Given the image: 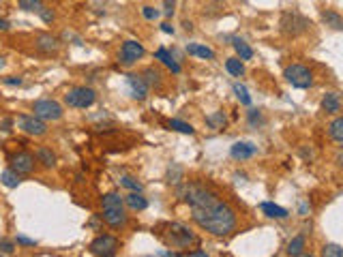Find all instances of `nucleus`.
I'll return each instance as SVG.
<instances>
[{"instance_id": "c9c22d12", "label": "nucleus", "mask_w": 343, "mask_h": 257, "mask_svg": "<svg viewBox=\"0 0 343 257\" xmlns=\"http://www.w3.org/2000/svg\"><path fill=\"white\" fill-rule=\"evenodd\" d=\"M13 251H15V249H13V244H11V242H7V240H3V242H0V253L11 255Z\"/></svg>"}, {"instance_id": "9d476101", "label": "nucleus", "mask_w": 343, "mask_h": 257, "mask_svg": "<svg viewBox=\"0 0 343 257\" xmlns=\"http://www.w3.org/2000/svg\"><path fill=\"white\" fill-rule=\"evenodd\" d=\"M17 122H20V129H22L24 133H28V135L39 137V135H45V133H47L45 120L36 118V116H20Z\"/></svg>"}, {"instance_id": "5701e85b", "label": "nucleus", "mask_w": 343, "mask_h": 257, "mask_svg": "<svg viewBox=\"0 0 343 257\" xmlns=\"http://www.w3.org/2000/svg\"><path fill=\"white\" fill-rule=\"evenodd\" d=\"M144 82L148 86H155V88H161V84H163L161 82V73H159L157 69H153V67L144 71Z\"/></svg>"}, {"instance_id": "c03bdc74", "label": "nucleus", "mask_w": 343, "mask_h": 257, "mask_svg": "<svg viewBox=\"0 0 343 257\" xmlns=\"http://www.w3.org/2000/svg\"><path fill=\"white\" fill-rule=\"evenodd\" d=\"M0 30H9V22L7 19H0Z\"/></svg>"}, {"instance_id": "a19ab883", "label": "nucleus", "mask_w": 343, "mask_h": 257, "mask_svg": "<svg viewBox=\"0 0 343 257\" xmlns=\"http://www.w3.org/2000/svg\"><path fill=\"white\" fill-rule=\"evenodd\" d=\"M5 84H7V86H20V84H22V80H20V77H7V80H5Z\"/></svg>"}, {"instance_id": "2eb2a0df", "label": "nucleus", "mask_w": 343, "mask_h": 257, "mask_svg": "<svg viewBox=\"0 0 343 257\" xmlns=\"http://www.w3.org/2000/svg\"><path fill=\"white\" fill-rule=\"evenodd\" d=\"M155 58L161 60V63H163L167 69H172V73H180V65L176 63V58L172 56V52H167L165 47H159V50L155 52Z\"/></svg>"}, {"instance_id": "c756f323", "label": "nucleus", "mask_w": 343, "mask_h": 257, "mask_svg": "<svg viewBox=\"0 0 343 257\" xmlns=\"http://www.w3.org/2000/svg\"><path fill=\"white\" fill-rule=\"evenodd\" d=\"M169 129L180 131V133H185V135H193L195 133V129L191 125H187V122H182V120H169Z\"/></svg>"}, {"instance_id": "a18cd8bd", "label": "nucleus", "mask_w": 343, "mask_h": 257, "mask_svg": "<svg viewBox=\"0 0 343 257\" xmlns=\"http://www.w3.org/2000/svg\"><path fill=\"white\" fill-rule=\"evenodd\" d=\"M182 26H185V30H193V24H191V22H185Z\"/></svg>"}, {"instance_id": "f3484780", "label": "nucleus", "mask_w": 343, "mask_h": 257, "mask_svg": "<svg viewBox=\"0 0 343 257\" xmlns=\"http://www.w3.org/2000/svg\"><path fill=\"white\" fill-rule=\"evenodd\" d=\"M125 202L131 210H146V206H148V202H146L144 195H140V191H133L131 195H127Z\"/></svg>"}, {"instance_id": "72a5a7b5", "label": "nucleus", "mask_w": 343, "mask_h": 257, "mask_svg": "<svg viewBox=\"0 0 343 257\" xmlns=\"http://www.w3.org/2000/svg\"><path fill=\"white\" fill-rule=\"evenodd\" d=\"M142 15H144L146 19H157L159 15H161V11H157V9H153V7H144V9H142Z\"/></svg>"}, {"instance_id": "a211bd4d", "label": "nucleus", "mask_w": 343, "mask_h": 257, "mask_svg": "<svg viewBox=\"0 0 343 257\" xmlns=\"http://www.w3.org/2000/svg\"><path fill=\"white\" fill-rule=\"evenodd\" d=\"M322 107H324V112H328V114H337L339 109H341L339 94L337 92H328L324 99H322Z\"/></svg>"}, {"instance_id": "b1692460", "label": "nucleus", "mask_w": 343, "mask_h": 257, "mask_svg": "<svg viewBox=\"0 0 343 257\" xmlns=\"http://www.w3.org/2000/svg\"><path fill=\"white\" fill-rule=\"evenodd\" d=\"M36 159H39L45 167H54V163H56V156L50 148H36Z\"/></svg>"}, {"instance_id": "37998d69", "label": "nucleus", "mask_w": 343, "mask_h": 257, "mask_svg": "<svg viewBox=\"0 0 343 257\" xmlns=\"http://www.w3.org/2000/svg\"><path fill=\"white\" fill-rule=\"evenodd\" d=\"M191 257H206V251H191Z\"/></svg>"}, {"instance_id": "7ed1b4c3", "label": "nucleus", "mask_w": 343, "mask_h": 257, "mask_svg": "<svg viewBox=\"0 0 343 257\" xmlns=\"http://www.w3.org/2000/svg\"><path fill=\"white\" fill-rule=\"evenodd\" d=\"M163 229L165 231H159V236H161V240L165 244H169V247L182 249V247H189V244H193L195 240H198L193 231L189 227H185L182 223H167V225H163Z\"/></svg>"}, {"instance_id": "dca6fc26", "label": "nucleus", "mask_w": 343, "mask_h": 257, "mask_svg": "<svg viewBox=\"0 0 343 257\" xmlns=\"http://www.w3.org/2000/svg\"><path fill=\"white\" fill-rule=\"evenodd\" d=\"M260 208H262V212H264L266 216H271V219H285V216H288L285 208H281V206H277V204H273V202H264Z\"/></svg>"}, {"instance_id": "f03ea898", "label": "nucleus", "mask_w": 343, "mask_h": 257, "mask_svg": "<svg viewBox=\"0 0 343 257\" xmlns=\"http://www.w3.org/2000/svg\"><path fill=\"white\" fill-rule=\"evenodd\" d=\"M103 221L109 227H122L127 223L125 202L118 193H107L103 197Z\"/></svg>"}, {"instance_id": "4be33fe9", "label": "nucleus", "mask_w": 343, "mask_h": 257, "mask_svg": "<svg viewBox=\"0 0 343 257\" xmlns=\"http://www.w3.org/2000/svg\"><path fill=\"white\" fill-rule=\"evenodd\" d=\"M0 180H3V185L9 187V189H15L20 185V174L13 169H5L3 171V176H0Z\"/></svg>"}, {"instance_id": "58836bf2", "label": "nucleus", "mask_w": 343, "mask_h": 257, "mask_svg": "<svg viewBox=\"0 0 343 257\" xmlns=\"http://www.w3.org/2000/svg\"><path fill=\"white\" fill-rule=\"evenodd\" d=\"M17 242L24 244V247H34V244H36L32 238H26V236H17Z\"/></svg>"}, {"instance_id": "f704fd0d", "label": "nucleus", "mask_w": 343, "mask_h": 257, "mask_svg": "<svg viewBox=\"0 0 343 257\" xmlns=\"http://www.w3.org/2000/svg\"><path fill=\"white\" fill-rule=\"evenodd\" d=\"M163 5H165L163 13H165L167 17H172V13H174V7H176V3H174V0H163Z\"/></svg>"}, {"instance_id": "39448f33", "label": "nucleus", "mask_w": 343, "mask_h": 257, "mask_svg": "<svg viewBox=\"0 0 343 257\" xmlns=\"http://www.w3.org/2000/svg\"><path fill=\"white\" fill-rule=\"evenodd\" d=\"M283 75L294 88H309V86H313L311 71L307 67H302V65H290Z\"/></svg>"}, {"instance_id": "f257e3e1", "label": "nucleus", "mask_w": 343, "mask_h": 257, "mask_svg": "<svg viewBox=\"0 0 343 257\" xmlns=\"http://www.w3.org/2000/svg\"><path fill=\"white\" fill-rule=\"evenodd\" d=\"M187 202L191 206V216L202 229L213 236H230L236 229V210L221 195L211 187L191 182L187 187Z\"/></svg>"}, {"instance_id": "a878e982", "label": "nucleus", "mask_w": 343, "mask_h": 257, "mask_svg": "<svg viewBox=\"0 0 343 257\" xmlns=\"http://www.w3.org/2000/svg\"><path fill=\"white\" fill-rule=\"evenodd\" d=\"M304 253V236H296L288 244V255H302Z\"/></svg>"}, {"instance_id": "ddd939ff", "label": "nucleus", "mask_w": 343, "mask_h": 257, "mask_svg": "<svg viewBox=\"0 0 343 257\" xmlns=\"http://www.w3.org/2000/svg\"><path fill=\"white\" fill-rule=\"evenodd\" d=\"M232 156L238 159V161H242V159H251L255 152H257V146L249 144V142H236L234 146H232Z\"/></svg>"}, {"instance_id": "c85d7f7f", "label": "nucleus", "mask_w": 343, "mask_h": 257, "mask_svg": "<svg viewBox=\"0 0 343 257\" xmlns=\"http://www.w3.org/2000/svg\"><path fill=\"white\" fill-rule=\"evenodd\" d=\"M206 122H208V127H211V129H223L225 114L223 112H215V114H211V116L206 118Z\"/></svg>"}, {"instance_id": "bb28decb", "label": "nucleus", "mask_w": 343, "mask_h": 257, "mask_svg": "<svg viewBox=\"0 0 343 257\" xmlns=\"http://www.w3.org/2000/svg\"><path fill=\"white\" fill-rule=\"evenodd\" d=\"M234 50H236V54L240 56V60H249V58L253 56V50H251V47L244 43L242 39H234Z\"/></svg>"}, {"instance_id": "423d86ee", "label": "nucleus", "mask_w": 343, "mask_h": 257, "mask_svg": "<svg viewBox=\"0 0 343 257\" xmlns=\"http://www.w3.org/2000/svg\"><path fill=\"white\" fill-rule=\"evenodd\" d=\"M97 99V94L92 88H73L65 94V103L69 107H80V109H86L90 107Z\"/></svg>"}, {"instance_id": "9b49d317", "label": "nucleus", "mask_w": 343, "mask_h": 257, "mask_svg": "<svg viewBox=\"0 0 343 257\" xmlns=\"http://www.w3.org/2000/svg\"><path fill=\"white\" fill-rule=\"evenodd\" d=\"M127 86H129V92H131V96L136 101H144L146 96H148V88H150V86L144 82L142 75H129L127 77Z\"/></svg>"}, {"instance_id": "393cba45", "label": "nucleus", "mask_w": 343, "mask_h": 257, "mask_svg": "<svg viewBox=\"0 0 343 257\" xmlns=\"http://www.w3.org/2000/svg\"><path fill=\"white\" fill-rule=\"evenodd\" d=\"M225 69H227V73H232L234 77H240L242 73H244V65L240 63L238 58H227V60H225Z\"/></svg>"}, {"instance_id": "4468645a", "label": "nucleus", "mask_w": 343, "mask_h": 257, "mask_svg": "<svg viewBox=\"0 0 343 257\" xmlns=\"http://www.w3.org/2000/svg\"><path fill=\"white\" fill-rule=\"evenodd\" d=\"M36 50L43 54H56L58 52V41L52 34H39L36 36Z\"/></svg>"}, {"instance_id": "4c0bfd02", "label": "nucleus", "mask_w": 343, "mask_h": 257, "mask_svg": "<svg viewBox=\"0 0 343 257\" xmlns=\"http://www.w3.org/2000/svg\"><path fill=\"white\" fill-rule=\"evenodd\" d=\"M249 122H251V127H255L257 122H260V112H257V109H251L249 112Z\"/></svg>"}, {"instance_id": "cd10ccee", "label": "nucleus", "mask_w": 343, "mask_h": 257, "mask_svg": "<svg viewBox=\"0 0 343 257\" xmlns=\"http://www.w3.org/2000/svg\"><path fill=\"white\" fill-rule=\"evenodd\" d=\"M43 7H45L43 0H20V9L30 11V13H39Z\"/></svg>"}, {"instance_id": "20e7f679", "label": "nucleus", "mask_w": 343, "mask_h": 257, "mask_svg": "<svg viewBox=\"0 0 343 257\" xmlns=\"http://www.w3.org/2000/svg\"><path fill=\"white\" fill-rule=\"evenodd\" d=\"M311 26V22L307 17H302L298 11H285L281 15V32L288 36H298Z\"/></svg>"}, {"instance_id": "ea45409f", "label": "nucleus", "mask_w": 343, "mask_h": 257, "mask_svg": "<svg viewBox=\"0 0 343 257\" xmlns=\"http://www.w3.org/2000/svg\"><path fill=\"white\" fill-rule=\"evenodd\" d=\"M161 30H163L165 34H174V26H172V24H167V22L161 24Z\"/></svg>"}, {"instance_id": "7c9ffc66", "label": "nucleus", "mask_w": 343, "mask_h": 257, "mask_svg": "<svg viewBox=\"0 0 343 257\" xmlns=\"http://www.w3.org/2000/svg\"><path fill=\"white\" fill-rule=\"evenodd\" d=\"M120 185L129 189V191H142V182L138 178H133V176H122L120 178Z\"/></svg>"}, {"instance_id": "79ce46f5", "label": "nucleus", "mask_w": 343, "mask_h": 257, "mask_svg": "<svg viewBox=\"0 0 343 257\" xmlns=\"http://www.w3.org/2000/svg\"><path fill=\"white\" fill-rule=\"evenodd\" d=\"M11 125H13L11 120H3V125H0V127H3V131H11Z\"/></svg>"}, {"instance_id": "e433bc0d", "label": "nucleus", "mask_w": 343, "mask_h": 257, "mask_svg": "<svg viewBox=\"0 0 343 257\" xmlns=\"http://www.w3.org/2000/svg\"><path fill=\"white\" fill-rule=\"evenodd\" d=\"M39 15H41V17H43V22H47V24H50V22L54 19V13H52L50 9H45V7L39 11Z\"/></svg>"}, {"instance_id": "2f4dec72", "label": "nucleus", "mask_w": 343, "mask_h": 257, "mask_svg": "<svg viewBox=\"0 0 343 257\" xmlns=\"http://www.w3.org/2000/svg\"><path fill=\"white\" fill-rule=\"evenodd\" d=\"M234 94L238 96V101H240L242 105H251V96H249V92H247V88H244V86L236 84V86H234Z\"/></svg>"}, {"instance_id": "6e6552de", "label": "nucleus", "mask_w": 343, "mask_h": 257, "mask_svg": "<svg viewBox=\"0 0 343 257\" xmlns=\"http://www.w3.org/2000/svg\"><path fill=\"white\" fill-rule=\"evenodd\" d=\"M120 242L114 236H99L90 242V253L92 255H101V257H112L118 253Z\"/></svg>"}, {"instance_id": "6ab92c4d", "label": "nucleus", "mask_w": 343, "mask_h": 257, "mask_svg": "<svg viewBox=\"0 0 343 257\" xmlns=\"http://www.w3.org/2000/svg\"><path fill=\"white\" fill-rule=\"evenodd\" d=\"M187 54H191V56H200V58H206V60L215 58V52L211 50V47L198 45V43H189V45H187Z\"/></svg>"}, {"instance_id": "473e14b6", "label": "nucleus", "mask_w": 343, "mask_h": 257, "mask_svg": "<svg viewBox=\"0 0 343 257\" xmlns=\"http://www.w3.org/2000/svg\"><path fill=\"white\" fill-rule=\"evenodd\" d=\"M322 255H326V257H343V249L339 247V244H328V247L322 249Z\"/></svg>"}, {"instance_id": "412c9836", "label": "nucleus", "mask_w": 343, "mask_h": 257, "mask_svg": "<svg viewBox=\"0 0 343 257\" xmlns=\"http://www.w3.org/2000/svg\"><path fill=\"white\" fill-rule=\"evenodd\" d=\"M322 19L326 22V26H333L335 30H341V28H343V19H341L339 13H335V11H324Z\"/></svg>"}, {"instance_id": "0eeeda50", "label": "nucleus", "mask_w": 343, "mask_h": 257, "mask_svg": "<svg viewBox=\"0 0 343 257\" xmlns=\"http://www.w3.org/2000/svg\"><path fill=\"white\" fill-rule=\"evenodd\" d=\"M32 112L36 118L41 120H60L63 118V107H60V103L52 101V99H43V101H36Z\"/></svg>"}, {"instance_id": "1a4fd4ad", "label": "nucleus", "mask_w": 343, "mask_h": 257, "mask_svg": "<svg viewBox=\"0 0 343 257\" xmlns=\"http://www.w3.org/2000/svg\"><path fill=\"white\" fill-rule=\"evenodd\" d=\"M144 56V45L138 41H125L120 47V63L122 65H133Z\"/></svg>"}, {"instance_id": "aec40b11", "label": "nucleus", "mask_w": 343, "mask_h": 257, "mask_svg": "<svg viewBox=\"0 0 343 257\" xmlns=\"http://www.w3.org/2000/svg\"><path fill=\"white\" fill-rule=\"evenodd\" d=\"M328 135L333 137L337 144L343 142V118H341V116H337V118L328 125Z\"/></svg>"}, {"instance_id": "49530a36", "label": "nucleus", "mask_w": 343, "mask_h": 257, "mask_svg": "<svg viewBox=\"0 0 343 257\" xmlns=\"http://www.w3.org/2000/svg\"><path fill=\"white\" fill-rule=\"evenodd\" d=\"M5 67V58H0V69H3Z\"/></svg>"}, {"instance_id": "f8f14e48", "label": "nucleus", "mask_w": 343, "mask_h": 257, "mask_svg": "<svg viewBox=\"0 0 343 257\" xmlns=\"http://www.w3.org/2000/svg\"><path fill=\"white\" fill-rule=\"evenodd\" d=\"M11 169L17 174H30L34 169V156L30 152H17L15 156H11Z\"/></svg>"}]
</instances>
